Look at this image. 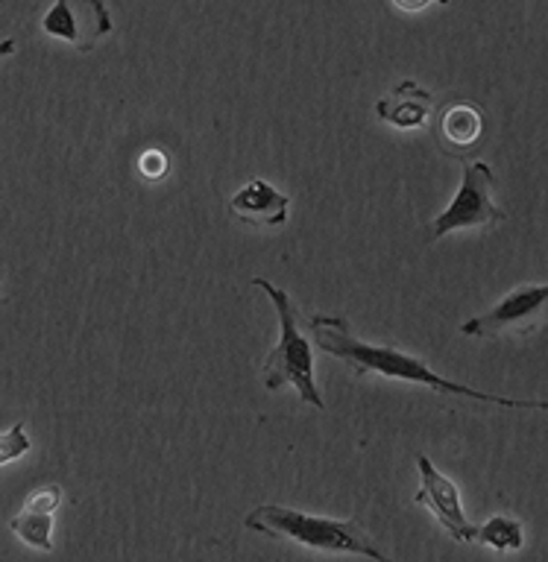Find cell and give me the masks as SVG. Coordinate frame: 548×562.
<instances>
[{
	"label": "cell",
	"instance_id": "cell-1",
	"mask_svg": "<svg viewBox=\"0 0 548 562\" xmlns=\"http://www.w3.org/2000/svg\"><path fill=\"white\" fill-rule=\"evenodd\" d=\"M309 328L314 334V340L326 355L344 360L346 367L353 369L355 378L364 375H381L393 378V381H407V384L428 386L434 393L446 395H460V398H478V402L499 404V407H507V411H548V402H525V398H504V395H490L481 393V390H472L467 384H458V381H449V378L437 375L432 369L425 367L423 360L407 355V351H399L393 346H372V342L358 340L346 323L344 316H328V314H314L309 319Z\"/></svg>",
	"mask_w": 548,
	"mask_h": 562
},
{
	"label": "cell",
	"instance_id": "cell-2",
	"mask_svg": "<svg viewBox=\"0 0 548 562\" xmlns=\"http://www.w3.org/2000/svg\"><path fill=\"white\" fill-rule=\"evenodd\" d=\"M249 530L270 539H291L297 544L328 553H361L370 560L388 562V553L372 542L355 518H326L282 507V504H261L244 518Z\"/></svg>",
	"mask_w": 548,
	"mask_h": 562
},
{
	"label": "cell",
	"instance_id": "cell-3",
	"mask_svg": "<svg viewBox=\"0 0 548 562\" xmlns=\"http://www.w3.org/2000/svg\"><path fill=\"white\" fill-rule=\"evenodd\" d=\"M249 284L256 290H265L270 296V302L276 305V314H279V328H282V337H279L276 349L267 355L265 367H261L265 386L270 393H276V390L293 384L300 390L302 402L314 404L317 411H323L326 402H323L317 381H314V351H311L305 334L300 331V307L282 288H276L267 279L256 276Z\"/></svg>",
	"mask_w": 548,
	"mask_h": 562
},
{
	"label": "cell",
	"instance_id": "cell-4",
	"mask_svg": "<svg viewBox=\"0 0 548 562\" xmlns=\"http://www.w3.org/2000/svg\"><path fill=\"white\" fill-rule=\"evenodd\" d=\"M495 173L493 167L484 165V161H472L463 170V182H460V191L455 193V200L440 217L432 220L428 228H425V244H434L437 237L449 235V232H458V228H478V226H495L507 220L499 205L493 202L490 191H493Z\"/></svg>",
	"mask_w": 548,
	"mask_h": 562
},
{
	"label": "cell",
	"instance_id": "cell-5",
	"mask_svg": "<svg viewBox=\"0 0 548 562\" xmlns=\"http://www.w3.org/2000/svg\"><path fill=\"white\" fill-rule=\"evenodd\" d=\"M546 302L548 284H522L513 293H507L493 311L467 319V323L460 325V331L467 334V337H484V340L528 337V334L543 331Z\"/></svg>",
	"mask_w": 548,
	"mask_h": 562
},
{
	"label": "cell",
	"instance_id": "cell-6",
	"mask_svg": "<svg viewBox=\"0 0 548 562\" xmlns=\"http://www.w3.org/2000/svg\"><path fill=\"white\" fill-rule=\"evenodd\" d=\"M432 135L437 147L451 158H467L481 149L487 135L484 105L467 97H451L434 112Z\"/></svg>",
	"mask_w": 548,
	"mask_h": 562
},
{
	"label": "cell",
	"instance_id": "cell-7",
	"mask_svg": "<svg viewBox=\"0 0 548 562\" xmlns=\"http://www.w3.org/2000/svg\"><path fill=\"white\" fill-rule=\"evenodd\" d=\"M416 469H420V492L414 495V504L425 507L434 516V521L455 539V542H472L476 527L469 525L463 504H460V490L451 477L434 469V463L425 454H416Z\"/></svg>",
	"mask_w": 548,
	"mask_h": 562
},
{
	"label": "cell",
	"instance_id": "cell-8",
	"mask_svg": "<svg viewBox=\"0 0 548 562\" xmlns=\"http://www.w3.org/2000/svg\"><path fill=\"white\" fill-rule=\"evenodd\" d=\"M47 35L71 42L77 50H91L100 38H107L115 24L103 0H56L42 18Z\"/></svg>",
	"mask_w": 548,
	"mask_h": 562
},
{
	"label": "cell",
	"instance_id": "cell-9",
	"mask_svg": "<svg viewBox=\"0 0 548 562\" xmlns=\"http://www.w3.org/2000/svg\"><path fill=\"white\" fill-rule=\"evenodd\" d=\"M291 196L267 182V179H249L230 200V217L253 228H279L288 223Z\"/></svg>",
	"mask_w": 548,
	"mask_h": 562
},
{
	"label": "cell",
	"instance_id": "cell-10",
	"mask_svg": "<svg viewBox=\"0 0 548 562\" xmlns=\"http://www.w3.org/2000/svg\"><path fill=\"white\" fill-rule=\"evenodd\" d=\"M59 504H63V486L59 483L38 486L27 498L24 509L10 521L12 533L33 544V548H38V551H54L51 530H54V513Z\"/></svg>",
	"mask_w": 548,
	"mask_h": 562
},
{
	"label": "cell",
	"instance_id": "cell-11",
	"mask_svg": "<svg viewBox=\"0 0 548 562\" xmlns=\"http://www.w3.org/2000/svg\"><path fill=\"white\" fill-rule=\"evenodd\" d=\"M432 109L434 94L414 79L399 82L393 91H388L376 103V114L390 126H396V130H420L432 117Z\"/></svg>",
	"mask_w": 548,
	"mask_h": 562
},
{
	"label": "cell",
	"instance_id": "cell-12",
	"mask_svg": "<svg viewBox=\"0 0 548 562\" xmlns=\"http://www.w3.org/2000/svg\"><path fill=\"white\" fill-rule=\"evenodd\" d=\"M472 542L487 544V548H493V551H519L522 525L513 516H493L487 525L476 527Z\"/></svg>",
	"mask_w": 548,
	"mask_h": 562
},
{
	"label": "cell",
	"instance_id": "cell-13",
	"mask_svg": "<svg viewBox=\"0 0 548 562\" xmlns=\"http://www.w3.org/2000/svg\"><path fill=\"white\" fill-rule=\"evenodd\" d=\"M33 448L30 442L27 430H24V422H15L10 430H3L0 434V465L15 463L19 457H24Z\"/></svg>",
	"mask_w": 548,
	"mask_h": 562
},
{
	"label": "cell",
	"instance_id": "cell-14",
	"mask_svg": "<svg viewBox=\"0 0 548 562\" xmlns=\"http://www.w3.org/2000/svg\"><path fill=\"white\" fill-rule=\"evenodd\" d=\"M142 173L153 176V179H159V176L168 173V158L150 149V153H144L142 156Z\"/></svg>",
	"mask_w": 548,
	"mask_h": 562
},
{
	"label": "cell",
	"instance_id": "cell-15",
	"mask_svg": "<svg viewBox=\"0 0 548 562\" xmlns=\"http://www.w3.org/2000/svg\"><path fill=\"white\" fill-rule=\"evenodd\" d=\"M432 3H440V7H449L451 0H393V7L402 9V12H423L425 7Z\"/></svg>",
	"mask_w": 548,
	"mask_h": 562
},
{
	"label": "cell",
	"instance_id": "cell-16",
	"mask_svg": "<svg viewBox=\"0 0 548 562\" xmlns=\"http://www.w3.org/2000/svg\"><path fill=\"white\" fill-rule=\"evenodd\" d=\"M15 50H19L15 38H3V42H0V56H12Z\"/></svg>",
	"mask_w": 548,
	"mask_h": 562
}]
</instances>
